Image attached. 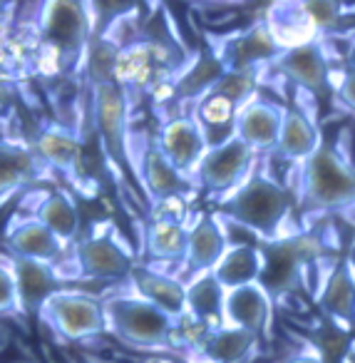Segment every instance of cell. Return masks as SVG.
Wrapping results in <instances>:
<instances>
[{
  "label": "cell",
  "instance_id": "obj_26",
  "mask_svg": "<svg viewBox=\"0 0 355 363\" xmlns=\"http://www.w3.org/2000/svg\"><path fill=\"white\" fill-rule=\"evenodd\" d=\"M320 145L323 142H320V132L315 122L298 107H286L283 125H281V135L274 150L276 155L288 162H305Z\"/></svg>",
  "mask_w": 355,
  "mask_h": 363
},
{
  "label": "cell",
  "instance_id": "obj_19",
  "mask_svg": "<svg viewBox=\"0 0 355 363\" xmlns=\"http://www.w3.org/2000/svg\"><path fill=\"white\" fill-rule=\"evenodd\" d=\"M0 259L11 267L13 277H16L18 294H21V303L26 316H30V313L38 316L43 303L55 291H60V274H57V269L52 264L35 262V259L11 257L8 252L0 254Z\"/></svg>",
  "mask_w": 355,
  "mask_h": 363
},
{
  "label": "cell",
  "instance_id": "obj_12",
  "mask_svg": "<svg viewBox=\"0 0 355 363\" xmlns=\"http://www.w3.org/2000/svg\"><path fill=\"white\" fill-rule=\"evenodd\" d=\"M184 199H171L152 207L145 224V254L152 262L184 264L189 244V222L184 219Z\"/></svg>",
  "mask_w": 355,
  "mask_h": 363
},
{
  "label": "cell",
  "instance_id": "obj_4",
  "mask_svg": "<svg viewBox=\"0 0 355 363\" xmlns=\"http://www.w3.org/2000/svg\"><path fill=\"white\" fill-rule=\"evenodd\" d=\"M107 318V333L120 343L137 351H174L176 318L167 311L157 308L154 303L145 301L142 296L132 294H115L102 301Z\"/></svg>",
  "mask_w": 355,
  "mask_h": 363
},
{
  "label": "cell",
  "instance_id": "obj_24",
  "mask_svg": "<svg viewBox=\"0 0 355 363\" xmlns=\"http://www.w3.org/2000/svg\"><path fill=\"white\" fill-rule=\"evenodd\" d=\"M266 259L264 252L254 244H229V249L224 252L221 262L214 267V279L224 286V291L241 286H251V284H259L264 277Z\"/></svg>",
  "mask_w": 355,
  "mask_h": 363
},
{
  "label": "cell",
  "instance_id": "obj_32",
  "mask_svg": "<svg viewBox=\"0 0 355 363\" xmlns=\"http://www.w3.org/2000/svg\"><path fill=\"white\" fill-rule=\"evenodd\" d=\"M335 95H338V100L355 115V72L353 70H348L343 75V80L335 87Z\"/></svg>",
  "mask_w": 355,
  "mask_h": 363
},
{
  "label": "cell",
  "instance_id": "obj_36",
  "mask_svg": "<svg viewBox=\"0 0 355 363\" xmlns=\"http://www.w3.org/2000/svg\"><path fill=\"white\" fill-rule=\"evenodd\" d=\"M345 262H348V267H350V272L355 274V242L350 244V249H348V257H345Z\"/></svg>",
  "mask_w": 355,
  "mask_h": 363
},
{
  "label": "cell",
  "instance_id": "obj_22",
  "mask_svg": "<svg viewBox=\"0 0 355 363\" xmlns=\"http://www.w3.org/2000/svg\"><path fill=\"white\" fill-rule=\"evenodd\" d=\"M130 284L137 296L154 303L169 316L179 318L181 313H186V284L171 274L157 272L150 264H135L130 274Z\"/></svg>",
  "mask_w": 355,
  "mask_h": 363
},
{
  "label": "cell",
  "instance_id": "obj_5",
  "mask_svg": "<svg viewBox=\"0 0 355 363\" xmlns=\"http://www.w3.org/2000/svg\"><path fill=\"white\" fill-rule=\"evenodd\" d=\"M72 267V277L77 279H95V281H122L130 279L135 269V259L115 224H97L87 234H80L75 244L67 247V254L57 272Z\"/></svg>",
  "mask_w": 355,
  "mask_h": 363
},
{
  "label": "cell",
  "instance_id": "obj_39",
  "mask_svg": "<svg viewBox=\"0 0 355 363\" xmlns=\"http://www.w3.org/2000/svg\"><path fill=\"white\" fill-rule=\"evenodd\" d=\"M353 212H355V204H353Z\"/></svg>",
  "mask_w": 355,
  "mask_h": 363
},
{
  "label": "cell",
  "instance_id": "obj_35",
  "mask_svg": "<svg viewBox=\"0 0 355 363\" xmlns=\"http://www.w3.org/2000/svg\"><path fill=\"white\" fill-rule=\"evenodd\" d=\"M345 62H348V67L355 72V40L350 43V48H348V55H345Z\"/></svg>",
  "mask_w": 355,
  "mask_h": 363
},
{
  "label": "cell",
  "instance_id": "obj_31",
  "mask_svg": "<svg viewBox=\"0 0 355 363\" xmlns=\"http://www.w3.org/2000/svg\"><path fill=\"white\" fill-rule=\"evenodd\" d=\"M308 16L310 26L315 30H328V28H335V23L340 21L343 11H340V3H300Z\"/></svg>",
  "mask_w": 355,
  "mask_h": 363
},
{
  "label": "cell",
  "instance_id": "obj_2",
  "mask_svg": "<svg viewBox=\"0 0 355 363\" xmlns=\"http://www.w3.org/2000/svg\"><path fill=\"white\" fill-rule=\"evenodd\" d=\"M355 204V167L333 147L320 145L298 172V207L305 217L345 212Z\"/></svg>",
  "mask_w": 355,
  "mask_h": 363
},
{
  "label": "cell",
  "instance_id": "obj_14",
  "mask_svg": "<svg viewBox=\"0 0 355 363\" xmlns=\"http://www.w3.org/2000/svg\"><path fill=\"white\" fill-rule=\"evenodd\" d=\"M157 147L162 150V155L194 182V172L199 167V162L204 160L209 142H206L204 132H201L199 122L191 115H171L162 122V127L154 135Z\"/></svg>",
  "mask_w": 355,
  "mask_h": 363
},
{
  "label": "cell",
  "instance_id": "obj_25",
  "mask_svg": "<svg viewBox=\"0 0 355 363\" xmlns=\"http://www.w3.org/2000/svg\"><path fill=\"white\" fill-rule=\"evenodd\" d=\"M239 110L241 107L214 85L194 105L191 117L199 122V127H201V132H204L209 147H214V145L226 142L229 137H234V125H236V115H239Z\"/></svg>",
  "mask_w": 355,
  "mask_h": 363
},
{
  "label": "cell",
  "instance_id": "obj_13",
  "mask_svg": "<svg viewBox=\"0 0 355 363\" xmlns=\"http://www.w3.org/2000/svg\"><path fill=\"white\" fill-rule=\"evenodd\" d=\"M137 167V184L147 194L150 204L171 202V199H184L196 189V184L186 174H181L157 147V142H147L135 160Z\"/></svg>",
  "mask_w": 355,
  "mask_h": 363
},
{
  "label": "cell",
  "instance_id": "obj_21",
  "mask_svg": "<svg viewBox=\"0 0 355 363\" xmlns=\"http://www.w3.org/2000/svg\"><path fill=\"white\" fill-rule=\"evenodd\" d=\"M271 323V294L264 284L231 289L224 296V326L244 328L254 336H264Z\"/></svg>",
  "mask_w": 355,
  "mask_h": 363
},
{
  "label": "cell",
  "instance_id": "obj_20",
  "mask_svg": "<svg viewBox=\"0 0 355 363\" xmlns=\"http://www.w3.org/2000/svg\"><path fill=\"white\" fill-rule=\"evenodd\" d=\"M229 249V239L221 229V222L216 214H196V219L189 224V244H186L184 267L191 277L196 274L214 272V267L221 262L224 252Z\"/></svg>",
  "mask_w": 355,
  "mask_h": 363
},
{
  "label": "cell",
  "instance_id": "obj_15",
  "mask_svg": "<svg viewBox=\"0 0 355 363\" xmlns=\"http://www.w3.org/2000/svg\"><path fill=\"white\" fill-rule=\"evenodd\" d=\"M3 247L11 257L35 259V262H45L52 267H57L67 254V244L60 242L45 224L26 212H18L8 222Z\"/></svg>",
  "mask_w": 355,
  "mask_h": 363
},
{
  "label": "cell",
  "instance_id": "obj_3",
  "mask_svg": "<svg viewBox=\"0 0 355 363\" xmlns=\"http://www.w3.org/2000/svg\"><path fill=\"white\" fill-rule=\"evenodd\" d=\"M219 214L226 222L256 234L264 242L283 239L281 227L288 219L291 194L281 182L271 179L269 174H251L236 192L219 199Z\"/></svg>",
  "mask_w": 355,
  "mask_h": 363
},
{
  "label": "cell",
  "instance_id": "obj_17",
  "mask_svg": "<svg viewBox=\"0 0 355 363\" xmlns=\"http://www.w3.org/2000/svg\"><path fill=\"white\" fill-rule=\"evenodd\" d=\"M30 207L23 209L26 214L43 222L60 242L67 247L75 244L82 234V217L75 199L65 189H30Z\"/></svg>",
  "mask_w": 355,
  "mask_h": 363
},
{
  "label": "cell",
  "instance_id": "obj_30",
  "mask_svg": "<svg viewBox=\"0 0 355 363\" xmlns=\"http://www.w3.org/2000/svg\"><path fill=\"white\" fill-rule=\"evenodd\" d=\"M0 316H26L11 267L0 259Z\"/></svg>",
  "mask_w": 355,
  "mask_h": 363
},
{
  "label": "cell",
  "instance_id": "obj_1",
  "mask_svg": "<svg viewBox=\"0 0 355 363\" xmlns=\"http://www.w3.org/2000/svg\"><path fill=\"white\" fill-rule=\"evenodd\" d=\"M40 72L38 80L75 77L85 70V57L95 38V16L90 3L50 0L38 8Z\"/></svg>",
  "mask_w": 355,
  "mask_h": 363
},
{
  "label": "cell",
  "instance_id": "obj_29",
  "mask_svg": "<svg viewBox=\"0 0 355 363\" xmlns=\"http://www.w3.org/2000/svg\"><path fill=\"white\" fill-rule=\"evenodd\" d=\"M23 87H26L23 82L0 77V132H16L13 127L18 122V112L23 105H28V95Z\"/></svg>",
  "mask_w": 355,
  "mask_h": 363
},
{
  "label": "cell",
  "instance_id": "obj_37",
  "mask_svg": "<svg viewBox=\"0 0 355 363\" xmlns=\"http://www.w3.org/2000/svg\"><path fill=\"white\" fill-rule=\"evenodd\" d=\"M142 363H174V361H169V358H159V356H152V358H145Z\"/></svg>",
  "mask_w": 355,
  "mask_h": 363
},
{
  "label": "cell",
  "instance_id": "obj_23",
  "mask_svg": "<svg viewBox=\"0 0 355 363\" xmlns=\"http://www.w3.org/2000/svg\"><path fill=\"white\" fill-rule=\"evenodd\" d=\"M320 313L343 331L355 326V274L350 272L348 262H338L323 284L318 296Z\"/></svg>",
  "mask_w": 355,
  "mask_h": 363
},
{
  "label": "cell",
  "instance_id": "obj_18",
  "mask_svg": "<svg viewBox=\"0 0 355 363\" xmlns=\"http://www.w3.org/2000/svg\"><path fill=\"white\" fill-rule=\"evenodd\" d=\"M283 112L286 107L276 105L271 100H261L254 97L246 102L236 115L234 137H239L246 147L254 152H271L276 150V142L281 135V125H283Z\"/></svg>",
  "mask_w": 355,
  "mask_h": 363
},
{
  "label": "cell",
  "instance_id": "obj_11",
  "mask_svg": "<svg viewBox=\"0 0 355 363\" xmlns=\"http://www.w3.org/2000/svg\"><path fill=\"white\" fill-rule=\"evenodd\" d=\"M52 172L43 164L30 140L16 132H0V204H6L21 192L35 189L38 182Z\"/></svg>",
  "mask_w": 355,
  "mask_h": 363
},
{
  "label": "cell",
  "instance_id": "obj_27",
  "mask_svg": "<svg viewBox=\"0 0 355 363\" xmlns=\"http://www.w3.org/2000/svg\"><path fill=\"white\" fill-rule=\"evenodd\" d=\"M259 336L234 326L211 328L194 363H249Z\"/></svg>",
  "mask_w": 355,
  "mask_h": 363
},
{
  "label": "cell",
  "instance_id": "obj_6",
  "mask_svg": "<svg viewBox=\"0 0 355 363\" xmlns=\"http://www.w3.org/2000/svg\"><path fill=\"white\" fill-rule=\"evenodd\" d=\"M130 107L132 100L120 87V82H102L90 87V117L102 152L107 162L122 174H132L137 179L135 155H132L130 132Z\"/></svg>",
  "mask_w": 355,
  "mask_h": 363
},
{
  "label": "cell",
  "instance_id": "obj_10",
  "mask_svg": "<svg viewBox=\"0 0 355 363\" xmlns=\"http://www.w3.org/2000/svg\"><path fill=\"white\" fill-rule=\"evenodd\" d=\"M214 52L226 72H259L261 65H274L283 48L269 23L259 21L244 30L226 35L214 48Z\"/></svg>",
  "mask_w": 355,
  "mask_h": 363
},
{
  "label": "cell",
  "instance_id": "obj_34",
  "mask_svg": "<svg viewBox=\"0 0 355 363\" xmlns=\"http://www.w3.org/2000/svg\"><path fill=\"white\" fill-rule=\"evenodd\" d=\"M286 363H323V361H320L315 353H298V356H293L291 361H286Z\"/></svg>",
  "mask_w": 355,
  "mask_h": 363
},
{
  "label": "cell",
  "instance_id": "obj_8",
  "mask_svg": "<svg viewBox=\"0 0 355 363\" xmlns=\"http://www.w3.org/2000/svg\"><path fill=\"white\" fill-rule=\"evenodd\" d=\"M30 145L52 174H60L77 189L87 184L85 145H82L80 130L55 120H45L33 127Z\"/></svg>",
  "mask_w": 355,
  "mask_h": 363
},
{
  "label": "cell",
  "instance_id": "obj_16",
  "mask_svg": "<svg viewBox=\"0 0 355 363\" xmlns=\"http://www.w3.org/2000/svg\"><path fill=\"white\" fill-rule=\"evenodd\" d=\"M274 67L281 77L310 95H325L330 90V65L318 40H305L300 45L286 48L276 57Z\"/></svg>",
  "mask_w": 355,
  "mask_h": 363
},
{
  "label": "cell",
  "instance_id": "obj_7",
  "mask_svg": "<svg viewBox=\"0 0 355 363\" xmlns=\"http://www.w3.org/2000/svg\"><path fill=\"white\" fill-rule=\"evenodd\" d=\"M38 321L47 326L60 341H90L107 333L102 298L75 289L55 291L38 311Z\"/></svg>",
  "mask_w": 355,
  "mask_h": 363
},
{
  "label": "cell",
  "instance_id": "obj_38",
  "mask_svg": "<svg viewBox=\"0 0 355 363\" xmlns=\"http://www.w3.org/2000/svg\"><path fill=\"white\" fill-rule=\"evenodd\" d=\"M350 363H355V358H350Z\"/></svg>",
  "mask_w": 355,
  "mask_h": 363
},
{
  "label": "cell",
  "instance_id": "obj_28",
  "mask_svg": "<svg viewBox=\"0 0 355 363\" xmlns=\"http://www.w3.org/2000/svg\"><path fill=\"white\" fill-rule=\"evenodd\" d=\"M224 286L214 279V274H196L186 281V313L206 326H224Z\"/></svg>",
  "mask_w": 355,
  "mask_h": 363
},
{
  "label": "cell",
  "instance_id": "obj_9",
  "mask_svg": "<svg viewBox=\"0 0 355 363\" xmlns=\"http://www.w3.org/2000/svg\"><path fill=\"white\" fill-rule=\"evenodd\" d=\"M251 164H254V150L246 147L239 137H229L221 145L206 150L204 160L194 172V184L196 189H206L211 197L224 199L249 179Z\"/></svg>",
  "mask_w": 355,
  "mask_h": 363
},
{
  "label": "cell",
  "instance_id": "obj_33",
  "mask_svg": "<svg viewBox=\"0 0 355 363\" xmlns=\"http://www.w3.org/2000/svg\"><path fill=\"white\" fill-rule=\"evenodd\" d=\"M18 6H21V3H6V0H0V40H3V38L11 33V28L16 26Z\"/></svg>",
  "mask_w": 355,
  "mask_h": 363
}]
</instances>
